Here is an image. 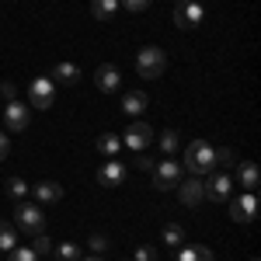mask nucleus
Masks as SVG:
<instances>
[{
  "mask_svg": "<svg viewBox=\"0 0 261 261\" xmlns=\"http://www.w3.org/2000/svg\"><path fill=\"white\" fill-rule=\"evenodd\" d=\"M216 167V150H213V143L205 140H192L185 146V171L192 174V178H199V174H209Z\"/></svg>",
  "mask_w": 261,
  "mask_h": 261,
  "instance_id": "f257e3e1",
  "label": "nucleus"
},
{
  "mask_svg": "<svg viewBox=\"0 0 261 261\" xmlns=\"http://www.w3.org/2000/svg\"><path fill=\"white\" fill-rule=\"evenodd\" d=\"M164 70H167V56H164L161 45H146V49H140V56H136V73H140V77L157 81V77H164Z\"/></svg>",
  "mask_w": 261,
  "mask_h": 261,
  "instance_id": "f03ea898",
  "label": "nucleus"
},
{
  "mask_svg": "<svg viewBox=\"0 0 261 261\" xmlns=\"http://www.w3.org/2000/svg\"><path fill=\"white\" fill-rule=\"evenodd\" d=\"M14 226L24 230V233H42L45 230V213H42L39 202H18V209H14Z\"/></svg>",
  "mask_w": 261,
  "mask_h": 261,
  "instance_id": "7ed1b4c3",
  "label": "nucleus"
},
{
  "mask_svg": "<svg viewBox=\"0 0 261 261\" xmlns=\"http://www.w3.org/2000/svg\"><path fill=\"white\" fill-rule=\"evenodd\" d=\"M53 101H56V84L49 81V77H35V81L28 84V108H53Z\"/></svg>",
  "mask_w": 261,
  "mask_h": 261,
  "instance_id": "20e7f679",
  "label": "nucleus"
},
{
  "mask_svg": "<svg viewBox=\"0 0 261 261\" xmlns=\"http://www.w3.org/2000/svg\"><path fill=\"white\" fill-rule=\"evenodd\" d=\"M178 181H181V164L174 161V157L153 164V188H157V192H171V188H178Z\"/></svg>",
  "mask_w": 261,
  "mask_h": 261,
  "instance_id": "39448f33",
  "label": "nucleus"
},
{
  "mask_svg": "<svg viewBox=\"0 0 261 261\" xmlns=\"http://www.w3.org/2000/svg\"><path fill=\"white\" fill-rule=\"evenodd\" d=\"M202 188H205V199L213 202L233 199V178L226 171H209V181H202Z\"/></svg>",
  "mask_w": 261,
  "mask_h": 261,
  "instance_id": "423d86ee",
  "label": "nucleus"
},
{
  "mask_svg": "<svg viewBox=\"0 0 261 261\" xmlns=\"http://www.w3.org/2000/svg\"><path fill=\"white\" fill-rule=\"evenodd\" d=\"M202 21H205V11L199 0H174V24L178 28H199Z\"/></svg>",
  "mask_w": 261,
  "mask_h": 261,
  "instance_id": "0eeeda50",
  "label": "nucleus"
},
{
  "mask_svg": "<svg viewBox=\"0 0 261 261\" xmlns=\"http://www.w3.org/2000/svg\"><path fill=\"white\" fill-rule=\"evenodd\" d=\"M230 202V220L233 223H251L258 216V195L254 192H241L237 199H226Z\"/></svg>",
  "mask_w": 261,
  "mask_h": 261,
  "instance_id": "6e6552de",
  "label": "nucleus"
},
{
  "mask_svg": "<svg viewBox=\"0 0 261 261\" xmlns=\"http://www.w3.org/2000/svg\"><path fill=\"white\" fill-rule=\"evenodd\" d=\"M28 122H32L28 105H21L18 98L7 101V108H4V125H7V133H24V129H28Z\"/></svg>",
  "mask_w": 261,
  "mask_h": 261,
  "instance_id": "1a4fd4ad",
  "label": "nucleus"
},
{
  "mask_svg": "<svg viewBox=\"0 0 261 261\" xmlns=\"http://www.w3.org/2000/svg\"><path fill=\"white\" fill-rule=\"evenodd\" d=\"M153 129L146 125V122H133L129 129H125V136H122V146H129V150H136V153H143L150 143H153Z\"/></svg>",
  "mask_w": 261,
  "mask_h": 261,
  "instance_id": "9d476101",
  "label": "nucleus"
},
{
  "mask_svg": "<svg viewBox=\"0 0 261 261\" xmlns=\"http://www.w3.org/2000/svg\"><path fill=\"white\" fill-rule=\"evenodd\" d=\"M122 181H125V164L119 157H112V161H105L98 167V185L101 188H119Z\"/></svg>",
  "mask_w": 261,
  "mask_h": 261,
  "instance_id": "9b49d317",
  "label": "nucleus"
},
{
  "mask_svg": "<svg viewBox=\"0 0 261 261\" xmlns=\"http://www.w3.org/2000/svg\"><path fill=\"white\" fill-rule=\"evenodd\" d=\"M178 199L181 205H202L205 202V188L199 178H181L178 181Z\"/></svg>",
  "mask_w": 261,
  "mask_h": 261,
  "instance_id": "f8f14e48",
  "label": "nucleus"
},
{
  "mask_svg": "<svg viewBox=\"0 0 261 261\" xmlns=\"http://www.w3.org/2000/svg\"><path fill=\"white\" fill-rule=\"evenodd\" d=\"M94 84H98V91H105V94L119 91V84H122L119 66H112V63H101L98 70H94Z\"/></svg>",
  "mask_w": 261,
  "mask_h": 261,
  "instance_id": "ddd939ff",
  "label": "nucleus"
},
{
  "mask_svg": "<svg viewBox=\"0 0 261 261\" xmlns=\"http://www.w3.org/2000/svg\"><path fill=\"white\" fill-rule=\"evenodd\" d=\"M49 81H53V84H66V87H73V84L81 81V66H77V63H70V60H63V63H56V66H53Z\"/></svg>",
  "mask_w": 261,
  "mask_h": 261,
  "instance_id": "4468645a",
  "label": "nucleus"
},
{
  "mask_svg": "<svg viewBox=\"0 0 261 261\" xmlns=\"http://www.w3.org/2000/svg\"><path fill=\"white\" fill-rule=\"evenodd\" d=\"M237 181H241L244 192H254V188L261 185V167L254 161H241L237 164Z\"/></svg>",
  "mask_w": 261,
  "mask_h": 261,
  "instance_id": "2eb2a0df",
  "label": "nucleus"
},
{
  "mask_svg": "<svg viewBox=\"0 0 261 261\" xmlns=\"http://www.w3.org/2000/svg\"><path fill=\"white\" fill-rule=\"evenodd\" d=\"M63 199V185L60 181H39L35 185V202L39 205H53V202Z\"/></svg>",
  "mask_w": 261,
  "mask_h": 261,
  "instance_id": "dca6fc26",
  "label": "nucleus"
},
{
  "mask_svg": "<svg viewBox=\"0 0 261 261\" xmlns=\"http://www.w3.org/2000/svg\"><path fill=\"white\" fill-rule=\"evenodd\" d=\"M146 105H150V98H146L143 91H129V94L122 98V112H125V115H143Z\"/></svg>",
  "mask_w": 261,
  "mask_h": 261,
  "instance_id": "f3484780",
  "label": "nucleus"
},
{
  "mask_svg": "<svg viewBox=\"0 0 261 261\" xmlns=\"http://www.w3.org/2000/svg\"><path fill=\"white\" fill-rule=\"evenodd\" d=\"M98 150L105 153V161L119 157V150H122V136H115V133H101V136H98Z\"/></svg>",
  "mask_w": 261,
  "mask_h": 261,
  "instance_id": "a211bd4d",
  "label": "nucleus"
},
{
  "mask_svg": "<svg viewBox=\"0 0 261 261\" xmlns=\"http://www.w3.org/2000/svg\"><path fill=\"white\" fill-rule=\"evenodd\" d=\"M153 140L161 143V153H164V157H174V153L181 150V136L174 133V129H164L161 136H153Z\"/></svg>",
  "mask_w": 261,
  "mask_h": 261,
  "instance_id": "6ab92c4d",
  "label": "nucleus"
},
{
  "mask_svg": "<svg viewBox=\"0 0 261 261\" xmlns=\"http://www.w3.org/2000/svg\"><path fill=\"white\" fill-rule=\"evenodd\" d=\"M91 14L98 21H112L119 14V0H91Z\"/></svg>",
  "mask_w": 261,
  "mask_h": 261,
  "instance_id": "aec40b11",
  "label": "nucleus"
},
{
  "mask_svg": "<svg viewBox=\"0 0 261 261\" xmlns=\"http://www.w3.org/2000/svg\"><path fill=\"white\" fill-rule=\"evenodd\" d=\"M178 261H213V251L209 247H199V244H192V247H178Z\"/></svg>",
  "mask_w": 261,
  "mask_h": 261,
  "instance_id": "412c9836",
  "label": "nucleus"
},
{
  "mask_svg": "<svg viewBox=\"0 0 261 261\" xmlns=\"http://www.w3.org/2000/svg\"><path fill=\"white\" fill-rule=\"evenodd\" d=\"M18 247V230H14V223L0 220V251L7 254V251H14Z\"/></svg>",
  "mask_w": 261,
  "mask_h": 261,
  "instance_id": "4be33fe9",
  "label": "nucleus"
},
{
  "mask_svg": "<svg viewBox=\"0 0 261 261\" xmlns=\"http://www.w3.org/2000/svg\"><path fill=\"white\" fill-rule=\"evenodd\" d=\"M161 241L167 244V247H181V244H185V226H181V223H167Z\"/></svg>",
  "mask_w": 261,
  "mask_h": 261,
  "instance_id": "5701e85b",
  "label": "nucleus"
},
{
  "mask_svg": "<svg viewBox=\"0 0 261 261\" xmlns=\"http://www.w3.org/2000/svg\"><path fill=\"white\" fill-rule=\"evenodd\" d=\"M53 251H56V261H81V247H77L73 241L53 244Z\"/></svg>",
  "mask_w": 261,
  "mask_h": 261,
  "instance_id": "b1692460",
  "label": "nucleus"
},
{
  "mask_svg": "<svg viewBox=\"0 0 261 261\" xmlns=\"http://www.w3.org/2000/svg\"><path fill=\"white\" fill-rule=\"evenodd\" d=\"M32 251H35V258L49 254V251H53V241H49V233H35V237H32Z\"/></svg>",
  "mask_w": 261,
  "mask_h": 261,
  "instance_id": "393cba45",
  "label": "nucleus"
},
{
  "mask_svg": "<svg viewBox=\"0 0 261 261\" xmlns=\"http://www.w3.org/2000/svg\"><path fill=\"white\" fill-rule=\"evenodd\" d=\"M7 195H11L14 202H21L24 195H28V185H24L21 178H11V181H7Z\"/></svg>",
  "mask_w": 261,
  "mask_h": 261,
  "instance_id": "a878e982",
  "label": "nucleus"
},
{
  "mask_svg": "<svg viewBox=\"0 0 261 261\" xmlns=\"http://www.w3.org/2000/svg\"><path fill=\"white\" fill-rule=\"evenodd\" d=\"M7 261H39V258L32 247H14V251H7Z\"/></svg>",
  "mask_w": 261,
  "mask_h": 261,
  "instance_id": "bb28decb",
  "label": "nucleus"
},
{
  "mask_svg": "<svg viewBox=\"0 0 261 261\" xmlns=\"http://www.w3.org/2000/svg\"><path fill=\"white\" fill-rule=\"evenodd\" d=\"M233 153H230V150H216V167H233Z\"/></svg>",
  "mask_w": 261,
  "mask_h": 261,
  "instance_id": "cd10ccee",
  "label": "nucleus"
},
{
  "mask_svg": "<svg viewBox=\"0 0 261 261\" xmlns=\"http://www.w3.org/2000/svg\"><path fill=\"white\" fill-rule=\"evenodd\" d=\"M136 261H157L153 247H150V244H140V247H136Z\"/></svg>",
  "mask_w": 261,
  "mask_h": 261,
  "instance_id": "c85d7f7f",
  "label": "nucleus"
},
{
  "mask_svg": "<svg viewBox=\"0 0 261 261\" xmlns=\"http://www.w3.org/2000/svg\"><path fill=\"white\" fill-rule=\"evenodd\" d=\"M119 4L125 7V11H146V7H150L153 0H119Z\"/></svg>",
  "mask_w": 261,
  "mask_h": 261,
  "instance_id": "c756f323",
  "label": "nucleus"
},
{
  "mask_svg": "<svg viewBox=\"0 0 261 261\" xmlns=\"http://www.w3.org/2000/svg\"><path fill=\"white\" fill-rule=\"evenodd\" d=\"M91 251H94V254H105V247H108V237H101V233H94V237H91Z\"/></svg>",
  "mask_w": 261,
  "mask_h": 261,
  "instance_id": "7c9ffc66",
  "label": "nucleus"
},
{
  "mask_svg": "<svg viewBox=\"0 0 261 261\" xmlns=\"http://www.w3.org/2000/svg\"><path fill=\"white\" fill-rule=\"evenodd\" d=\"M7 153H11V136L0 133V161H7Z\"/></svg>",
  "mask_w": 261,
  "mask_h": 261,
  "instance_id": "2f4dec72",
  "label": "nucleus"
},
{
  "mask_svg": "<svg viewBox=\"0 0 261 261\" xmlns=\"http://www.w3.org/2000/svg\"><path fill=\"white\" fill-rule=\"evenodd\" d=\"M136 167H140V171H153V157L140 153V157H136Z\"/></svg>",
  "mask_w": 261,
  "mask_h": 261,
  "instance_id": "473e14b6",
  "label": "nucleus"
},
{
  "mask_svg": "<svg viewBox=\"0 0 261 261\" xmlns=\"http://www.w3.org/2000/svg\"><path fill=\"white\" fill-rule=\"evenodd\" d=\"M0 94H4L7 101H14V84H11V81H4V84H0Z\"/></svg>",
  "mask_w": 261,
  "mask_h": 261,
  "instance_id": "72a5a7b5",
  "label": "nucleus"
},
{
  "mask_svg": "<svg viewBox=\"0 0 261 261\" xmlns=\"http://www.w3.org/2000/svg\"><path fill=\"white\" fill-rule=\"evenodd\" d=\"M81 261H101V254H91V258H81Z\"/></svg>",
  "mask_w": 261,
  "mask_h": 261,
  "instance_id": "f704fd0d",
  "label": "nucleus"
},
{
  "mask_svg": "<svg viewBox=\"0 0 261 261\" xmlns=\"http://www.w3.org/2000/svg\"><path fill=\"white\" fill-rule=\"evenodd\" d=\"M251 261H258V258H251Z\"/></svg>",
  "mask_w": 261,
  "mask_h": 261,
  "instance_id": "c9c22d12",
  "label": "nucleus"
}]
</instances>
